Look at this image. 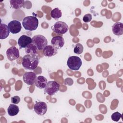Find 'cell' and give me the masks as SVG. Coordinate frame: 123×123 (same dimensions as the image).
Returning a JSON list of instances; mask_svg holds the SVG:
<instances>
[{
    "mask_svg": "<svg viewBox=\"0 0 123 123\" xmlns=\"http://www.w3.org/2000/svg\"><path fill=\"white\" fill-rule=\"evenodd\" d=\"M39 60L37 54H26L22 59V66L26 70L33 71L37 67Z\"/></svg>",
    "mask_w": 123,
    "mask_h": 123,
    "instance_id": "1",
    "label": "cell"
},
{
    "mask_svg": "<svg viewBox=\"0 0 123 123\" xmlns=\"http://www.w3.org/2000/svg\"><path fill=\"white\" fill-rule=\"evenodd\" d=\"M22 25L25 30L28 31H34L38 27V20L35 16H26L23 19Z\"/></svg>",
    "mask_w": 123,
    "mask_h": 123,
    "instance_id": "2",
    "label": "cell"
},
{
    "mask_svg": "<svg viewBox=\"0 0 123 123\" xmlns=\"http://www.w3.org/2000/svg\"><path fill=\"white\" fill-rule=\"evenodd\" d=\"M32 39V43L37 48L38 50H42L48 45V40L43 35H36Z\"/></svg>",
    "mask_w": 123,
    "mask_h": 123,
    "instance_id": "3",
    "label": "cell"
},
{
    "mask_svg": "<svg viewBox=\"0 0 123 123\" xmlns=\"http://www.w3.org/2000/svg\"><path fill=\"white\" fill-rule=\"evenodd\" d=\"M82 64L81 59L75 56H70L68 58L67 65L69 68L72 70L77 71L81 67Z\"/></svg>",
    "mask_w": 123,
    "mask_h": 123,
    "instance_id": "4",
    "label": "cell"
},
{
    "mask_svg": "<svg viewBox=\"0 0 123 123\" xmlns=\"http://www.w3.org/2000/svg\"><path fill=\"white\" fill-rule=\"evenodd\" d=\"M60 88V84L55 81L48 82L44 88V92L49 96H52L56 94Z\"/></svg>",
    "mask_w": 123,
    "mask_h": 123,
    "instance_id": "5",
    "label": "cell"
},
{
    "mask_svg": "<svg viewBox=\"0 0 123 123\" xmlns=\"http://www.w3.org/2000/svg\"><path fill=\"white\" fill-rule=\"evenodd\" d=\"M51 28L56 34L61 35L66 33L68 31L69 27L65 22L58 21L52 26Z\"/></svg>",
    "mask_w": 123,
    "mask_h": 123,
    "instance_id": "6",
    "label": "cell"
},
{
    "mask_svg": "<svg viewBox=\"0 0 123 123\" xmlns=\"http://www.w3.org/2000/svg\"><path fill=\"white\" fill-rule=\"evenodd\" d=\"M6 56L9 61H13L20 57L19 51L15 47L12 46L7 50Z\"/></svg>",
    "mask_w": 123,
    "mask_h": 123,
    "instance_id": "7",
    "label": "cell"
},
{
    "mask_svg": "<svg viewBox=\"0 0 123 123\" xmlns=\"http://www.w3.org/2000/svg\"><path fill=\"white\" fill-rule=\"evenodd\" d=\"M47 104L43 101H39L35 104L34 110L35 112L39 115H44L47 111Z\"/></svg>",
    "mask_w": 123,
    "mask_h": 123,
    "instance_id": "8",
    "label": "cell"
},
{
    "mask_svg": "<svg viewBox=\"0 0 123 123\" xmlns=\"http://www.w3.org/2000/svg\"><path fill=\"white\" fill-rule=\"evenodd\" d=\"M37 76L35 73L33 72H25L23 77L24 82L28 85H32L35 84Z\"/></svg>",
    "mask_w": 123,
    "mask_h": 123,
    "instance_id": "9",
    "label": "cell"
},
{
    "mask_svg": "<svg viewBox=\"0 0 123 123\" xmlns=\"http://www.w3.org/2000/svg\"><path fill=\"white\" fill-rule=\"evenodd\" d=\"M8 26L10 32L13 34L19 33L22 29L21 24L17 20H12L8 24Z\"/></svg>",
    "mask_w": 123,
    "mask_h": 123,
    "instance_id": "10",
    "label": "cell"
},
{
    "mask_svg": "<svg viewBox=\"0 0 123 123\" xmlns=\"http://www.w3.org/2000/svg\"><path fill=\"white\" fill-rule=\"evenodd\" d=\"M51 44L57 49H60L64 44V38L60 36H55L53 37L51 40Z\"/></svg>",
    "mask_w": 123,
    "mask_h": 123,
    "instance_id": "11",
    "label": "cell"
},
{
    "mask_svg": "<svg viewBox=\"0 0 123 123\" xmlns=\"http://www.w3.org/2000/svg\"><path fill=\"white\" fill-rule=\"evenodd\" d=\"M32 43V39L26 35L21 36L18 40V44L20 49L25 48L28 45Z\"/></svg>",
    "mask_w": 123,
    "mask_h": 123,
    "instance_id": "12",
    "label": "cell"
},
{
    "mask_svg": "<svg viewBox=\"0 0 123 123\" xmlns=\"http://www.w3.org/2000/svg\"><path fill=\"white\" fill-rule=\"evenodd\" d=\"M43 53L45 56L50 57L55 55L57 53V49L53 46L51 45H47L43 49Z\"/></svg>",
    "mask_w": 123,
    "mask_h": 123,
    "instance_id": "13",
    "label": "cell"
},
{
    "mask_svg": "<svg viewBox=\"0 0 123 123\" xmlns=\"http://www.w3.org/2000/svg\"><path fill=\"white\" fill-rule=\"evenodd\" d=\"M113 33L116 36H121L123 34V24L121 22L114 23L112 27Z\"/></svg>",
    "mask_w": 123,
    "mask_h": 123,
    "instance_id": "14",
    "label": "cell"
},
{
    "mask_svg": "<svg viewBox=\"0 0 123 123\" xmlns=\"http://www.w3.org/2000/svg\"><path fill=\"white\" fill-rule=\"evenodd\" d=\"M48 83L47 79L43 76H38L37 77L35 85L39 89H43L46 86Z\"/></svg>",
    "mask_w": 123,
    "mask_h": 123,
    "instance_id": "15",
    "label": "cell"
},
{
    "mask_svg": "<svg viewBox=\"0 0 123 123\" xmlns=\"http://www.w3.org/2000/svg\"><path fill=\"white\" fill-rule=\"evenodd\" d=\"M10 30L8 26L5 24L1 23L0 25V39H4L9 35Z\"/></svg>",
    "mask_w": 123,
    "mask_h": 123,
    "instance_id": "16",
    "label": "cell"
},
{
    "mask_svg": "<svg viewBox=\"0 0 123 123\" xmlns=\"http://www.w3.org/2000/svg\"><path fill=\"white\" fill-rule=\"evenodd\" d=\"M7 111L9 115L10 116H14L19 113V108L18 106L12 103L9 106L7 109Z\"/></svg>",
    "mask_w": 123,
    "mask_h": 123,
    "instance_id": "17",
    "label": "cell"
},
{
    "mask_svg": "<svg viewBox=\"0 0 123 123\" xmlns=\"http://www.w3.org/2000/svg\"><path fill=\"white\" fill-rule=\"evenodd\" d=\"M24 0H11L10 1L11 7L14 9H21L24 5Z\"/></svg>",
    "mask_w": 123,
    "mask_h": 123,
    "instance_id": "18",
    "label": "cell"
},
{
    "mask_svg": "<svg viewBox=\"0 0 123 123\" xmlns=\"http://www.w3.org/2000/svg\"><path fill=\"white\" fill-rule=\"evenodd\" d=\"M37 48L32 43L28 45L25 48V52L26 54L36 55L37 54Z\"/></svg>",
    "mask_w": 123,
    "mask_h": 123,
    "instance_id": "19",
    "label": "cell"
},
{
    "mask_svg": "<svg viewBox=\"0 0 123 123\" xmlns=\"http://www.w3.org/2000/svg\"><path fill=\"white\" fill-rule=\"evenodd\" d=\"M51 17L55 20H58L62 16V12L58 8L53 9L50 12Z\"/></svg>",
    "mask_w": 123,
    "mask_h": 123,
    "instance_id": "20",
    "label": "cell"
},
{
    "mask_svg": "<svg viewBox=\"0 0 123 123\" xmlns=\"http://www.w3.org/2000/svg\"><path fill=\"white\" fill-rule=\"evenodd\" d=\"M83 50H84L83 46L80 43H77L75 45L74 48V53L79 55L81 54L83 52Z\"/></svg>",
    "mask_w": 123,
    "mask_h": 123,
    "instance_id": "21",
    "label": "cell"
},
{
    "mask_svg": "<svg viewBox=\"0 0 123 123\" xmlns=\"http://www.w3.org/2000/svg\"><path fill=\"white\" fill-rule=\"evenodd\" d=\"M122 117V114L119 112H115L112 114L111 116V118L112 120L115 122H118Z\"/></svg>",
    "mask_w": 123,
    "mask_h": 123,
    "instance_id": "22",
    "label": "cell"
},
{
    "mask_svg": "<svg viewBox=\"0 0 123 123\" xmlns=\"http://www.w3.org/2000/svg\"><path fill=\"white\" fill-rule=\"evenodd\" d=\"M91 19H92V15L90 13H87L85 14L83 18V20L85 23H88L90 22Z\"/></svg>",
    "mask_w": 123,
    "mask_h": 123,
    "instance_id": "23",
    "label": "cell"
},
{
    "mask_svg": "<svg viewBox=\"0 0 123 123\" xmlns=\"http://www.w3.org/2000/svg\"><path fill=\"white\" fill-rule=\"evenodd\" d=\"M20 98L18 96H15L11 98V102L13 104H16L20 102Z\"/></svg>",
    "mask_w": 123,
    "mask_h": 123,
    "instance_id": "24",
    "label": "cell"
}]
</instances>
